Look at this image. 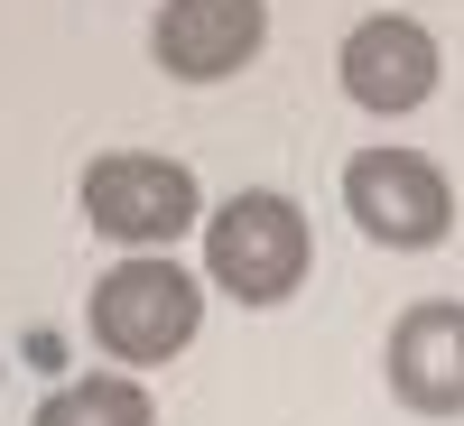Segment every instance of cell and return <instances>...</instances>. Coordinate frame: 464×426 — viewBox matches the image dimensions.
Returning <instances> with one entry per match:
<instances>
[{
    "label": "cell",
    "mask_w": 464,
    "mask_h": 426,
    "mask_svg": "<svg viewBox=\"0 0 464 426\" xmlns=\"http://www.w3.org/2000/svg\"><path fill=\"white\" fill-rule=\"evenodd\" d=\"M93 353H111V371H159L177 362L186 343L205 325V279L168 251H121V269H102L93 279Z\"/></svg>",
    "instance_id": "cell-1"
},
{
    "label": "cell",
    "mask_w": 464,
    "mask_h": 426,
    "mask_svg": "<svg viewBox=\"0 0 464 426\" xmlns=\"http://www.w3.org/2000/svg\"><path fill=\"white\" fill-rule=\"evenodd\" d=\"M316 269V232L288 195L269 185H242L205 213V279L232 297V306H288Z\"/></svg>",
    "instance_id": "cell-2"
},
{
    "label": "cell",
    "mask_w": 464,
    "mask_h": 426,
    "mask_svg": "<svg viewBox=\"0 0 464 426\" xmlns=\"http://www.w3.org/2000/svg\"><path fill=\"white\" fill-rule=\"evenodd\" d=\"M74 204L111 251H168L205 222V185H196V167L159 158V148H102L74 185Z\"/></svg>",
    "instance_id": "cell-3"
},
{
    "label": "cell",
    "mask_w": 464,
    "mask_h": 426,
    "mask_svg": "<svg viewBox=\"0 0 464 426\" xmlns=\"http://www.w3.org/2000/svg\"><path fill=\"white\" fill-rule=\"evenodd\" d=\"M343 213L381 251H437L455 232V185L418 148H353L343 158Z\"/></svg>",
    "instance_id": "cell-4"
},
{
    "label": "cell",
    "mask_w": 464,
    "mask_h": 426,
    "mask_svg": "<svg viewBox=\"0 0 464 426\" xmlns=\"http://www.w3.org/2000/svg\"><path fill=\"white\" fill-rule=\"evenodd\" d=\"M334 84H343L353 111H372V121H409V111L446 84V47H437V28H418L409 10H372V19L343 28Z\"/></svg>",
    "instance_id": "cell-5"
},
{
    "label": "cell",
    "mask_w": 464,
    "mask_h": 426,
    "mask_svg": "<svg viewBox=\"0 0 464 426\" xmlns=\"http://www.w3.org/2000/svg\"><path fill=\"white\" fill-rule=\"evenodd\" d=\"M269 47V0H159L149 19V56L177 84H232Z\"/></svg>",
    "instance_id": "cell-6"
},
{
    "label": "cell",
    "mask_w": 464,
    "mask_h": 426,
    "mask_svg": "<svg viewBox=\"0 0 464 426\" xmlns=\"http://www.w3.org/2000/svg\"><path fill=\"white\" fill-rule=\"evenodd\" d=\"M391 399L409 417H464V297H418L391 325Z\"/></svg>",
    "instance_id": "cell-7"
},
{
    "label": "cell",
    "mask_w": 464,
    "mask_h": 426,
    "mask_svg": "<svg viewBox=\"0 0 464 426\" xmlns=\"http://www.w3.org/2000/svg\"><path fill=\"white\" fill-rule=\"evenodd\" d=\"M28 426H159V399L140 390V371H84V380H56Z\"/></svg>",
    "instance_id": "cell-8"
}]
</instances>
